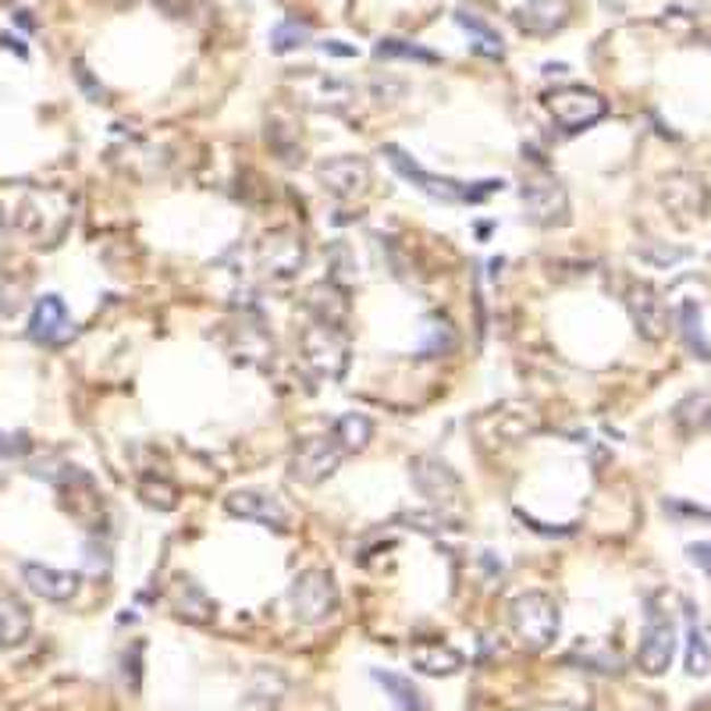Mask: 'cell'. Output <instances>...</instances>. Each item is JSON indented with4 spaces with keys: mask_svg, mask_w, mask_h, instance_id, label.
Instances as JSON below:
<instances>
[{
    "mask_svg": "<svg viewBox=\"0 0 711 711\" xmlns=\"http://www.w3.org/2000/svg\"><path fill=\"white\" fill-rule=\"evenodd\" d=\"M687 673L690 676H708L711 668V648L701 633V622H697V608L687 602Z\"/></svg>",
    "mask_w": 711,
    "mask_h": 711,
    "instance_id": "29",
    "label": "cell"
},
{
    "mask_svg": "<svg viewBox=\"0 0 711 711\" xmlns=\"http://www.w3.org/2000/svg\"><path fill=\"white\" fill-rule=\"evenodd\" d=\"M374 683L384 690V697L398 708V711H427V697L420 693V687L409 676L398 673H384V668H374Z\"/></svg>",
    "mask_w": 711,
    "mask_h": 711,
    "instance_id": "24",
    "label": "cell"
},
{
    "mask_svg": "<svg viewBox=\"0 0 711 711\" xmlns=\"http://www.w3.org/2000/svg\"><path fill=\"white\" fill-rule=\"evenodd\" d=\"M455 349V327L445 317H427L423 320V331H420V356L423 360H434V356H448Z\"/></svg>",
    "mask_w": 711,
    "mask_h": 711,
    "instance_id": "30",
    "label": "cell"
},
{
    "mask_svg": "<svg viewBox=\"0 0 711 711\" xmlns=\"http://www.w3.org/2000/svg\"><path fill=\"white\" fill-rule=\"evenodd\" d=\"M228 352H232L235 363H246V366H267L275 360V338L267 335V327L260 317H246L232 324L228 331Z\"/></svg>",
    "mask_w": 711,
    "mask_h": 711,
    "instance_id": "15",
    "label": "cell"
},
{
    "mask_svg": "<svg viewBox=\"0 0 711 711\" xmlns=\"http://www.w3.org/2000/svg\"><path fill=\"white\" fill-rule=\"evenodd\" d=\"M626 310H630L637 331L644 338L662 341L668 335V306L654 284H648V281L630 284V292H626Z\"/></svg>",
    "mask_w": 711,
    "mask_h": 711,
    "instance_id": "16",
    "label": "cell"
},
{
    "mask_svg": "<svg viewBox=\"0 0 711 711\" xmlns=\"http://www.w3.org/2000/svg\"><path fill=\"white\" fill-rule=\"evenodd\" d=\"M687 555L697 569H704V573L711 576V540H697V545L687 548Z\"/></svg>",
    "mask_w": 711,
    "mask_h": 711,
    "instance_id": "39",
    "label": "cell"
},
{
    "mask_svg": "<svg viewBox=\"0 0 711 711\" xmlns=\"http://www.w3.org/2000/svg\"><path fill=\"white\" fill-rule=\"evenodd\" d=\"M540 427V417L531 406H520V403H505L474 423V431L480 438V445H516V441L531 438Z\"/></svg>",
    "mask_w": 711,
    "mask_h": 711,
    "instance_id": "11",
    "label": "cell"
},
{
    "mask_svg": "<svg viewBox=\"0 0 711 711\" xmlns=\"http://www.w3.org/2000/svg\"><path fill=\"white\" fill-rule=\"evenodd\" d=\"M331 434L346 452H363L370 445V438H374V420L363 417V412H341Z\"/></svg>",
    "mask_w": 711,
    "mask_h": 711,
    "instance_id": "27",
    "label": "cell"
},
{
    "mask_svg": "<svg viewBox=\"0 0 711 711\" xmlns=\"http://www.w3.org/2000/svg\"><path fill=\"white\" fill-rule=\"evenodd\" d=\"M384 156L392 161V167L403 175L409 185H417V189L423 196H431V199H441V203H480V199H488L491 193L502 189V182H483L480 189H474V185H466V182H455V178H438L431 175V171H423L417 161H412L409 153H403L398 147H384Z\"/></svg>",
    "mask_w": 711,
    "mask_h": 711,
    "instance_id": "1",
    "label": "cell"
},
{
    "mask_svg": "<svg viewBox=\"0 0 711 711\" xmlns=\"http://www.w3.org/2000/svg\"><path fill=\"white\" fill-rule=\"evenodd\" d=\"M28 338L39 341V346H68L75 338V324H71L65 303L57 295H39L33 306V317H28Z\"/></svg>",
    "mask_w": 711,
    "mask_h": 711,
    "instance_id": "17",
    "label": "cell"
},
{
    "mask_svg": "<svg viewBox=\"0 0 711 711\" xmlns=\"http://www.w3.org/2000/svg\"><path fill=\"white\" fill-rule=\"evenodd\" d=\"M409 477H412V488H417L427 502L434 509H452L463 502V480L459 474L438 455H417L409 463Z\"/></svg>",
    "mask_w": 711,
    "mask_h": 711,
    "instance_id": "10",
    "label": "cell"
},
{
    "mask_svg": "<svg viewBox=\"0 0 711 711\" xmlns=\"http://www.w3.org/2000/svg\"><path fill=\"white\" fill-rule=\"evenodd\" d=\"M22 580L36 597H43V602H71V597L79 594V583H82L79 573H68V569H54V566H43V562H25Z\"/></svg>",
    "mask_w": 711,
    "mask_h": 711,
    "instance_id": "18",
    "label": "cell"
},
{
    "mask_svg": "<svg viewBox=\"0 0 711 711\" xmlns=\"http://www.w3.org/2000/svg\"><path fill=\"white\" fill-rule=\"evenodd\" d=\"M509 622H512V633L520 637L523 648L545 651L555 644V637H559L562 616H559V605H555L551 594L526 591L509 605Z\"/></svg>",
    "mask_w": 711,
    "mask_h": 711,
    "instance_id": "2",
    "label": "cell"
},
{
    "mask_svg": "<svg viewBox=\"0 0 711 711\" xmlns=\"http://www.w3.org/2000/svg\"><path fill=\"white\" fill-rule=\"evenodd\" d=\"M306 43H310V25L299 19H284L270 28V50L275 54H292L299 47H306Z\"/></svg>",
    "mask_w": 711,
    "mask_h": 711,
    "instance_id": "33",
    "label": "cell"
},
{
    "mask_svg": "<svg viewBox=\"0 0 711 711\" xmlns=\"http://www.w3.org/2000/svg\"><path fill=\"white\" fill-rule=\"evenodd\" d=\"M121 665H125V683H128V690L139 693V676H142V644H139V640L132 644V651L125 654Z\"/></svg>",
    "mask_w": 711,
    "mask_h": 711,
    "instance_id": "38",
    "label": "cell"
},
{
    "mask_svg": "<svg viewBox=\"0 0 711 711\" xmlns=\"http://www.w3.org/2000/svg\"><path fill=\"white\" fill-rule=\"evenodd\" d=\"M306 264V242L295 228H275L256 242V267L264 270L267 278L289 281L299 275V267Z\"/></svg>",
    "mask_w": 711,
    "mask_h": 711,
    "instance_id": "9",
    "label": "cell"
},
{
    "mask_svg": "<svg viewBox=\"0 0 711 711\" xmlns=\"http://www.w3.org/2000/svg\"><path fill=\"white\" fill-rule=\"evenodd\" d=\"M409 662L423 676H455L463 668V654L452 644H441V640H420V644H412Z\"/></svg>",
    "mask_w": 711,
    "mask_h": 711,
    "instance_id": "21",
    "label": "cell"
},
{
    "mask_svg": "<svg viewBox=\"0 0 711 711\" xmlns=\"http://www.w3.org/2000/svg\"><path fill=\"white\" fill-rule=\"evenodd\" d=\"M637 253L654 267H673V264L687 260V256H690V249H673V246H662V242H648V246L637 249Z\"/></svg>",
    "mask_w": 711,
    "mask_h": 711,
    "instance_id": "36",
    "label": "cell"
},
{
    "mask_svg": "<svg viewBox=\"0 0 711 711\" xmlns=\"http://www.w3.org/2000/svg\"><path fill=\"white\" fill-rule=\"evenodd\" d=\"M28 448H33V441H28L25 431H4L0 434V459H19V455H25Z\"/></svg>",
    "mask_w": 711,
    "mask_h": 711,
    "instance_id": "37",
    "label": "cell"
},
{
    "mask_svg": "<svg viewBox=\"0 0 711 711\" xmlns=\"http://www.w3.org/2000/svg\"><path fill=\"white\" fill-rule=\"evenodd\" d=\"M523 210L537 228H562L569 224V193L551 171L537 167L523 178Z\"/></svg>",
    "mask_w": 711,
    "mask_h": 711,
    "instance_id": "5",
    "label": "cell"
},
{
    "mask_svg": "<svg viewBox=\"0 0 711 711\" xmlns=\"http://www.w3.org/2000/svg\"><path fill=\"white\" fill-rule=\"evenodd\" d=\"M658 196H662L665 210L673 213L679 224L701 221L704 213H708V203H711L704 178L690 175V171H676V175H668V178L662 182V193H658Z\"/></svg>",
    "mask_w": 711,
    "mask_h": 711,
    "instance_id": "12",
    "label": "cell"
},
{
    "mask_svg": "<svg viewBox=\"0 0 711 711\" xmlns=\"http://www.w3.org/2000/svg\"><path fill=\"white\" fill-rule=\"evenodd\" d=\"M139 498L147 502L150 509H161V512H171L178 505V488L164 477H142L139 480Z\"/></svg>",
    "mask_w": 711,
    "mask_h": 711,
    "instance_id": "34",
    "label": "cell"
},
{
    "mask_svg": "<svg viewBox=\"0 0 711 711\" xmlns=\"http://www.w3.org/2000/svg\"><path fill=\"white\" fill-rule=\"evenodd\" d=\"M341 459H346V448L338 445L335 434H317V438H303L289 459V474L292 480L306 483V488H317L327 477L338 474Z\"/></svg>",
    "mask_w": 711,
    "mask_h": 711,
    "instance_id": "8",
    "label": "cell"
},
{
    "mask_svg": "<svg viewBox=\"0 0 711 711\" xmlns=\"http://www.w3.org/2000/svg\"><path fill=\"white\" fill-rule=\"evenodd\" d=\"M317 178L324 193H331L335 199H356L370 189L374 171H370V161H363V156H331V161L317 167Z\"/></svg>",
    "mask_w": 711,
    "mask_h": 711,
    "instance_id": "14",
    "label": "cell"
},
{
    "mask_svg": "<svg viewBox=\"0 0 711 711\" xmlns=\"http://www.w3.org/2000/svg\"><path fill=\"white\" fill-rule=\"evenodd\" d=\"M324 54H335V57H352L356 50H352V47H341L338 39H327V43H324Z\"/></svg>",
    "mask_w": 711,
    "mask_h": 711,
    "instance_id": "40",
    "label": "cell"
},
{
    "mask_svg": "<svg viewBox=\"0 0 711 711\" xmlns=\"http://www.w3.org/2000/svg\"><path fill=\"white\" fill-rule=\"evenodd\" d=\"M224 509L232 512V516H238V520L270 526V531H278V534H284L292 526L289 509H284L281 498L270 494V491H253V488L232 491V494L224 498Z\"/></svg>",
    "mask_w": 711,
    "mask_h": 711,
    "instance_id": "13",
    "label": "cell"
},
{
    "mask_svg": "<svg viewBox=\"0 0 711 711\" xmlns=\"http://www.w3.org/2000/svg\"><path fill=\"white\" fill-rule=\"evenodd\" d=\"M455 25L466 28V33L474 36V47H477V54H483V57H502V54H505V47H502V36H498V28H491L488 22L480 19L477 11H466V8H459V11H455Z\"/></svg>",
    "mask_w": 711,
    "mask_h": 711,
    "instance_id": "26",
    "label": "cell"
},
{
    "mask_svg": "<svg viewBox=\"0 0 711 711\" xmlns=\"http://www.w3.org/2000/svg\"><path fill=\"white\" fill-rule=\"evenodd\" d=\"M679 335H683V341H687V349L697 356V360L711 363V341L704 335L701 303H693V299H687V303L679 306Z\"/></svg>",
    "mask_w": 711,
    "mask_h": 711,
    "instance_id": "25",
    "label": "cell"
},
{
    "mask_svg": "<svg viewBox=\"0 0 711 711\" xmlns=\"http://www.w3.org/2000/svg\"><path fill=\"white\" fill-rule=\"evenodd\" d=\"M673 420L679 431H687V434L711 431V395H687L683 403H676Z\"/></svg>",
    "mask_w": 711,
    "mask_h": 711,
    "instance_id": "28",
    "label": "cell"
},
{
    "mask_svg": "<svg viewBox=\"0 0 711 711\" xmlns=\"http://www.w3.org/2000/svg\"><path fill=\"white\" fill-rule=\"evenodd\" d=\"M28 630H33V611L14 591L0 587V648L22 644Z\"/></svg>",
    "mask_w": 711,
    "mask_h": 711,
    "instance_id": "22",
    "label": "cell"
},
{
    "mask_svg": "<svg viewBox=\"0 0 711 711\" xmlns=\"http://www.w3.org/2000/svg\"><path fill=\"white\" fill-rule=\"evenodd\" d=\"M573 0H526L516 11V25L531 36H551L569 22Z\"/></svg>",
    "mask_w": 711,
    "mask_h": 711,
    "instance_id": "20",
    "label": "cell"
},
{
    "mask_svg": "<svg viewBox=\"0 0 711 711\" xmlns=\"http://www.w3.org/2000/svg\"><path fill=\"white\" fill-rule=\"evenodd\" d=\"M676 654V622L662 605V594H651L644 602V630L637 644V668L648 676H662L673 665Z\"/></svg>",
    "mask_w": 711,
    "mask_h": 711,
    "instance_id": "3",
    "label": "cell"
},
{
    "mask_svg": "<svg viewBox=\"0 0 711 711\" xmlns=\"http://www.w3.org/2000/svg\"><path fill=\"white\" fill-rule=\"evenodd\" d=\"M377 61H420V65H438L441 57L434 50H423L417 43H406V39H381L374 47Z\"/></svg>",
    "mask_w": 711,
    "mask_h": 711,
    "instance_id": "31",
    "label": "cell"
},
{
    "mask_svg": "<svg viewBox=\"0 0 711 711\" xmlns=\"http://www.w3.org/2000/svg\"><path fill=\"white\" fill-rule=\"evenodd\" d=\"M289 605H292V616L306 626L331 619L338 608L335 576L327 569H303L289 587Z\"/></svg>",
    "mask_w": 711,
    "mask_h": 711,
    "instance_id": "6",
    "label": "cell"
},
{
    "mask_svg": "<svg viewBox=\"0 0 711 711\" xmlns=\"http://www.w3.org/2000/svg\"><path fill=\"white\" fill-rule=\"evenodd\" d=\"M545 107L562 132H583V128L597 125L608 114V104L602 93L587 90V85H562L545 96Z\"/></svg>",
    "mask_w": 711,
    "mask_h": 711,
    "instance_id": "7",
    "label": "cell"
},
{
    "mask_svg": "<svg viewBox=\"0 0 711 711\" xmlns=\"http://www.w3.org/2000/svg\"><path fill=\"white\" fill-rule=\"evenodd\" d=\"M171 605L185 619V622H196V626H207L213 619V602L207 597V591L199 587L196 580L189 576H178L175 587H171Z\"/></svg>",
    "mask_w": 711,
    "mask_h": 711,
    "instance_id": "23",
    "label": "cell"
},
{
    "mask_svg": "<svg viewBox=\"0 0 711 711\" xmlns=\"http://www.w3.org/2000/svg\"><path fill=\"white\" fill-rule=\"evenodd\" d=\"M403 523H409L412 531H423V534H445V531H459V523L445 512H406V516H398Z\"/></svg>",
    "mask_w": 711,
    "mask_h": 711,
    "instance_id": "35",
    "label": "cell"
},
{
    "mask_svg": "<svg viewBox=\"0 0 711 711\" xmlns=\"http://www.w3.org/2000/svg\"><path fill=\"white\" fill-rule=\"evenodd\" d=\"M299 356L320 381H341L349 370V338L341 327H327L313 320L299 335Z\"/></svg>",
    "mask_w": 711,
    "mask_h": 711,
    "instance_id": "4",
    "label": "cell"
},
{
    "mask_svg": "<svg viewBox=\"0 0 711 711\" xmlns=\"http://www.w3.org/2000/svg\"><path fill=\"white\" fill-rule=\"evenodd\" d=\"M0 317H4V303H0Z\"/></svg>",
    "mask_w": 711,
    "mask_h": 711,
    "instance_id": "41",
    "label": "cell"
},
{
    "mask_svg": "<svg viewBox=\"0 0 711 711\" xmlns=\"http://www.w3.org/2000/svg\"><path fill=\"white\" fill-rule=\"evenodd\" d=\"M356 253L349 242H335L331 249H327V281H335L338 289H349L356 281Z\"/></svg>",
    "mask_w": 711,
    "mask_h": 711,
    "instance_id": "32",
    "label": "cell"
},
{
    "mask_svg": "<svg viewBox=\"0 0 711 711\" xmlns=\"http://www.w3.org/2000/svg\"><path fill=\"white\" fill-rule=\"evenodd\" d=\"M306 310L317 324L346 327L352 303H349V292L338 289L335 281H317V284H310V289H306Z\"/></svg>",
    "mask_w": 711,
    "mask_h": 711,
    "instance_id": "19",
    "label": "cell"
}]
</instances>
